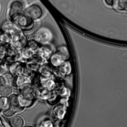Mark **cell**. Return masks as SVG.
<instances>
[{
    "label": "cell",
    "mask_w": 127,
    "mask_h": 127,
    "mask_svg": "<svg viewBox=\"0 0 127 127\" xmlns=\"http://www.w3.org/2000/svg\"><path fill=\"white\" fill-rule=\"evenodd\" d=\"M69 52L66 46H60L54 51L49 58L50 65L54 68L59 67L62 63L69 60Z\"/></svg>",
    "instance_id": "obj_1"
},
{
    "label": "cell",
    "mask_w": 127,
    "mask_h": 127,
    "mask_svg": "<svg viewBox=\"0 0 127 127\" xmlns=\"http://www.w3.org/2000/svg\"><path fill=\"white\" fill-rule=\"evenodd\" d=\"M10 22H13L14 25H16L18 28H19L22 31H29L32 29L34 26V22L26 16L24 13H18L16 15H14L11 16Z\"/></svg>",
    "instance_id": "obj_2"
},
{
    "label": "cell",
    "mask_w": 127,
    "mask_h": 127,
    "mask_svg": "<svg viewBox=\"0 0 127 127\" xmlns=\"http://www.w3.org/2000/svg\"><path fill=\"white\" fill-rule=\"evenodd\" d=\"M27 38L22 31H19L10 36V45L16 51H19L26 46Z\"/></svg>",
    "instance_id": "obj_3"
},
{
    "label": "cell",
    "mask_w": 127,
    "mask_h": 127,
    "mask_svg": "<svg viewBox=\"0 0 127 127\" xmlns=\"http://www.w3.org/2000/svg\"><path fill=\"white\" fill-rule=\"evenodd\" d=\"M52 39V34L51 31L46 28H41L38 30L33 35V40H35L40 45H48Z\"/></svg>",
    "instance_id": "obj_4"
},
{
    "label": "cell",
    "mask_w": 127,
    "mask_h": 127,
    "mask_svg": "<svg viewBox=\"0 0 127 127\" xmlns=\"http://www.w3.org/2000/svg\"><path fill=\"white\" fill-rule=\"evenodd\" d=\"M23 13L26 16H28L33 21L40 19L43 14L42 7L36 4H31L29 7H28L26 9L23 10Z\"/></svg>",
    "instance_id": "obj_5"
},
{
    "label": "cell",
    "mask_w": 127,
    "mask_h": 127,
    "mask_svg": "<svg viewBox=\"0 0 127 127\" xmlns=\"http://www.w3.org/2000/svg\"><path fill=\"white\" fill-rule=\"evenodd\" d=\"M25 67V65H24L22 62L16 61L12 63L10 65H9L8 71L11 75H13V77H17L19 75H22Z\"/></svg>",
    "instance_id": "obj_6"
},
{
    "label": "cell",
    "mask_w": 127,
    "mask_h": 127,
    "mask_svg": "<svg viewBox=\"0 0 127 127\" xmlns=\"http://www.w3.org/2000/svg\"><path fill=\"white\" fill-rule=\"evenodd\" d=\"M31 84H33V80L31 77H28L24 75H19V76L15 77L13 87L16 88L19 90L24 88L25 86H27Z\"/></svg>",
    "instance_id": "obj_7"
},
{
    "label": "cell",
    "mask_w": 127,
    "mask_h": 127,
    "mask_svg": "<svg viewBox=\"0 0 127 127\" xmlns=\"http://www.w3.org/2000/svg\"><path fill=\"white\" fill-rule=\"evenodd\" d=\"M39 83L41 84V86L42 87V89H44L47 91H49V92H52V91L55 90V89L57 87V83L52 78V75L50 77H48L40 76Z\"/></svg>",
    "instance_id": "obj_8"
},
{
    "label": "cell",
    "mask_w": 127,
    "mask_h": 127,
    "mask_svg": "<svg viewBox=\"0 0 127 127\" xmlns=\"http://www.w3.org/2000/svg\"><path fill=\"white\" fill-rule=\"evenodd\" d=\"M55 69H57L56 74L59 75V76H61V77L62 76L69 75V74H71V73L72 71L71 65V63L68 60L64 62L59 67L55 68Z\"/></svg>",
    "instance_id": "obj_9"
},
{
    "label": "cell",
    "mask_w": 127,
    "mask_h": 127,
    "mask_svg": "<svg viewBox=\"0 0 127 127\" xmlns=\"http://www.w3.org/2000/svg\"><path fill=\"white\" fill-rule=\"evenodd\" d=\"M53 52L54 51L49 45H40L39 46L38 50L36 51V54L39 56L44 60L47 61V60H48L50 58V57Z\"/></svg>",
    "instance_id": "obj_10"
},
{
    "label": "cell",
    "mask_w": 127,
    "mask_h": 127,
    "mask_svg": "<svg viewBox=\"0 0 127 127\" xmlns=\"http://www.w3.org/2000/svg\"><path fill=\"white\" fill-rule=\"evenodd\" d=\"M23 10H24V6H23L22 2L19 0L13 1L10 4V6L9 17L10 18L11 16H13L14 15L23 13Z\"/></svg>",
    "instance_id": "obj_11"
},
{
    "label": "cell",
    "mask_w": 127,
    "mask_h": 127,
    "mask_svg": "<svg viewBox=\"0 0 127 127\" xmlns=\"http://www.w3.org/2000/svg\"><path fill=\"white\" fill-rule=\"evenodd\" d=\"M2 32L3 33H6L7 34H9L10 36L14 34L15 33L22 31L19 28H18L16 25H14L13 22H6L3 25L2 28Z\"/></svg>",
    "instance_id": "obj_12"
},
{
    "label": "cell",
    "mask_w": 127,
    "mask_h": 127,
    "mask_svg": "<svg viewBox=\"0 0 127 127\" xmlns=\"http://www.w3.org/2000/svg\"><path fill=\"white\" fill-rule=\"evenodd\" d=\"M8 100H9V103H10V109H11L15 113L16 112H22L24 110L23 109H22L19 106L16 94L11 95L8 97Z\"/></svg>",
    "instance_id": "obj_13"
},
{
    "label": "cell",
    "mask_w": 127,
    "mask_h": 127,
    "mask_svg": "<svg viewBox=\"0 0 127 127\" xmlns=\"http://www.w3.org/2000/svg\"><path fill=\"white\" fill-rule=\"evenodd\" d=\"M54 115L58 119H63L66 113V108L63 104H57L54 108Z\"/></svg>",
    "instance_id": "obj_14"
},
{
    "label": "cell",
    "mask_w": 127,
    "mask_h": 127,
    "mask_svg": "<svg viewBox=\"0 0 127 127\" xmlns=\"http://www.w3.org/2000/svg\"><path fill=\"white\" fill-rule=\"evenodd\" d=\"M24 119L19 115H13L9 120V124L10 127H22L24 126Z\"/></svg>",
    "instance_id": "obj_15"
},
{
    "label": "cell",
    "mask_w": 127,
    "mask_h": 127,
    "mask_svg": "<svg viewBox=\"0 0 127 127\" xmlns=\"http://www.w3.org/2000/svg\"><path fill=\"white\" fill-rule=\"evenodd\" d=\"M51 65H48V64H42L41 67L39 68L38 71L39 73L40 74L41 77H48L52 75V70H51Z\"/></svg>",
    "instance_id": "obj_16"
},
{
    "label": "cell",
    "mask_w": 127,
    "mask_h": 127,
    "mask_svg": "<svg viewBox=\"0 0 127 127\" xmlns=\"http://www.w3.org/2000/svg\"><path fill=\"white\" fill-rule=\"evenodd\" d=\"M17 95V100H18V103H19V106L25 109L26 108H29L31 107L33 104V100H27L25 98H24L23 97H22L19 94H16Z\"/></svg>",
    "instance_id": "obj_17"
},
{
    "label": "cell",
    "mask_w": 127,
    "mask_h": 127,
    "mask_svg": "<svg viewBox=\"0 0 127 127\" xmlns=\"http://www.w3.org/2000/svg\"><path fill=\"white\" fill-rule=\"evenodd\" d=\"M113 8L118 11H126L127 9V0H115Z\"/></svg>",
    "instance_id": "obj_18"
},
{
    "label": "cell",
    "mask_w": 127,
    "mask_h": 127,
    "mask_svg": "<svg viewBox=\"0 0 127 127\" xmlns=\"http://www.w3.org/2000/svg\"><path fill=\"white\" fill-rule=\"evenodd\" d=\"M13 89L9 85H4L0 87V97H9L13 93Z\"/></svg>",
    "instance_id": "obj_19"
},
{
    "label": "cell",
    "mask_w": 127,
    "mask_h": 127,
    "mask_svg": "<svg viewBox=\"0 0 127 127\" xmlns=\"http://www.w3.org/2000/svg\"><path fill=\"white\" fill-rule=\"evenodd\" d=\"M10 108L8 97H0V112H3Z\"/></svg>",
    "instance_id": "obj_20"
},
{
    "label": "cell",
    "mask_w": 127,
    "mask_h": 127,
    "mask_svg": "<svg viewBox=\"0 0 127 127\" xmlns=\"http://www.w3.org/2000/svg\"><path fill=\"white\" fill-rule=\"evenodd\" d=\"M8 45H5V44H2V43H0V64L3 62L4 59L6 57V54H7V48H8Z\"/></svg>",
    "instance_id": "obj_21"
},
{
    "label": "cell",
    "mask_w": 127,
    "mask_h": 127,
    "mask_svg": "<svg viewBox=\"0 0 127 127\" xmlns=\"http://www.w3.org/2000/svg\"><path fill=\"white\" fill-rule=\"evenodd\" d=\"M39 46H40V45L38 44V43H37L35 40H33V39H31V40H30V41H28V42H27V44H26V47H28V48L31 49V50L33 51L34 52H36V51L38 50V48H39Z\"/></svg>",
    "instance_id": "obj_22"
},
{
    "label": "cell",
    "mask_w": 127,
    "mask_h": 127,
    "mask_svg": "<svg viewBox=\"0 0 127 127\" xmlns=\"http://www.w3.org/2000/svg\"><path fill=\"white\" fill-rule=\"evenodd\" d=\"M5 80H6V83L7 85L13 87V82H14V78L15 77H13V75H11L10 73H7V74H5L3 75Z\"/></svg>",
    "instance_id": "obj_23"
},
{
    "label": "cell",
    "mask_w": 127,
    "mask_h": 127,
    "mask_svg": "<svg viewBox=\"0 0 127 127\" xmlns=\"http://www.w3.org/2000/svg\"><path fill=\"white\" fill-rule=\"evenodd\" d=\"M39 127H54V122L52 121V120L47 118V119L43 120L40 123Z\"/></svg>",
    "instance_id": "obj_24"
},
{
    "label": "cell",
    "mask_w": 127,
    "mask_h": 127,
    "mask_svg": "<svg viewBox=\"0 0 127 127\" xmlns=\"http://www.w3.org/2000/svg\"><path fill=\"white\" fill-rule=\"evenodd\" d=\"M2 113H3V115H4L5 117H7V118H11V117H13V116L14 115V114H15V112H14L11 109H10V108H9L8 109H7V110L3 111Z\"/></svg>",
    "instance_id": "obj_25"
},
{
    "label": "cell",
    "mask_w": 127,
    "mask_h": 127,
    "mask_svg": "<svg viewBox=\"0 0 127 127\" xmlns=\"http://www.w3.org/2000/svg\"><path fill=\"white\" fill-rule=\"evenodd\" d=\"M4 85H7V83H6V80L4 77L3 75H1L0 76V87L2 86H4Z\"/></svg>",
    "instance_id": "obj_26"
},
{
    "label": "cell",
    "mask_w": 127,
    "mask_h": 127,
    "mask_svg": "<svg viewBox=\"0 0 127 127\" xmlns=\"http://www.w3.org/2000/svg\"><path fill=\"white\" fill-rule=\"evenodd\" d=\"M114 1H115V0H105V2H106V4L107 5L112 6V5H113V4H114Z\"/></svg>",
    "instance_id": "obj_27"
},
{
    "label": "cell",
    "mask_w": 127,
    "mask_h": 127,
    "mask_svg": "<svg viewBox=\"0 0 127 127\" xmlns=\"http://www.w3.org/2000/svg\"><path fill=\"white\" fill-rule=\"evenodd\" d=\"M0 127H5L3 122H2V121H1V118H0Z\"/></svg>",
    "instance_id": "obj_28"
},
{
    "label": "cell",
    "mask_w": 127,
    "mask_h": 127,
    "mask_svg": "<svg viewBox=\"0 0 127 127\" xmlns=\"http://www.w3.org/2000/svg\"><path fill=\"white\" fill-rule=\"evenodd\" d=\"M1 65H0V73H1Z\"/></svg>",
    "instance_id": "obj_29"
},
{
    "label": "cell",
    "mask_w": 127,
    "mask_h": 127,
    "mask_svg": "<svg viewBox=\"0 0 127 127\" xmlns=\"http://www.w3.org/2000/svg\"><path fill=\"white\" fill-rule=\"evenodd\" d=\"M31 127V126H25V127Z\"/></svg>",
    "instance_id": "obj_30"
}]
</instances>
